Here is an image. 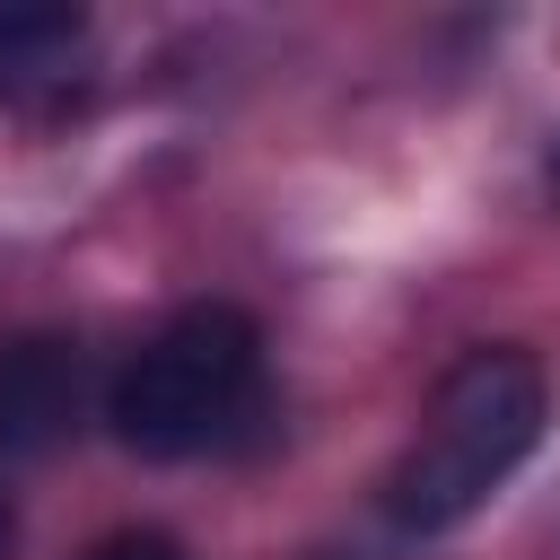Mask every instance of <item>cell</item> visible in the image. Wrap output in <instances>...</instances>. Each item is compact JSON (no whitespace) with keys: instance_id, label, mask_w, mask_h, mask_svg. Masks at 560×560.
Masks as SVG:
<instances>
[{"instance_id":"1","label":"cell","mask_w":560,"mask_h":560,"mask_svg":"<svg viewBox=\"0 0 560 560\" xmlns=\"http://www.w3.org/2000/svg\"><path fill=\"white\" fill-rule=\"evenodd\" d=\"M542 411H551V385H542L534 350H508V341L464 350V359L438 376L411 446H402L394 472H385V516H394L402 534H446V525H464V516L534 455Z\"/></svg>"},{"instance_id":"2","label":"cell","mask_w":560,"mask_h":560,"mask_svg":"<svg viewBox=\"0 0 560 560\" xmlns=\"http://www.w3.org/2000/svg\"><path fill=\"white\" fill-rule=\"evenodd\" d=\"M254 385H262V332L254 315L236 306H184L166 315L114 376L105 394V420L131 455H201L219 446L245 411H254Z\"/></svg>"},{"instance_id":"3","label":"cell","mask_w":560,"mask_h":560,"mask_svg":"<svg viewBox=\"0 0 560 560\" xmlns=\"http://www.w3.org/2000/svg\"><path fill=\"white\" fill-rule=\"evenodd\" d=\"M79 420V341L18 332L0 350V455H44Z\"/></svg>"},{"instance_id":"4","label":"cell","mask_w":560,"mask_h":560,"mask_svg":"<svg viewBox=\"0 0 560 560\" xmlns=\"http://www.w3.org/2000/svg\"><path fill=\"white\" fill-rule=\"evenodd\" d=\"M88 52V18L52 0H0V96L61 88L70 61Z\"/></svg>"},{"instance_id":"5","label":"cell","mask_w":560,"mask_h":560,"mask_svg":"<svg viewBox=\"0 0 560 560\" xmlns=\"http://www.w3.org/2000/svg\"><path fill=\"white\" fill-rule=\"evenodd\" d=\"M88 560H184V542H175V534H149V525H140V534H105V542H96Z\"/></svg>"},{"instance_id":"6","label":"cell","mask_w":560,"mask_h":560,"mask_svg":"<svg viewBox=\"0 0 560 560\" xmlns=\"http://www.w3.org/2000/svg\"><path fill=\"white\" fill-rule=\"evenodd\" d=\"M551 175H560V149H551Z\"/></svg>"}]
</instances>
